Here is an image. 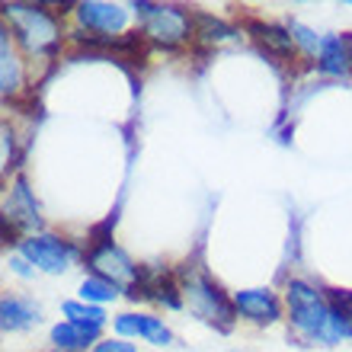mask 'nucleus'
<instances>
[{
  "label": "nucleus",
  "mask_w": 352,
  "mask_h": 352,
  "mask_svg": "<svg viewBox=\"0 0 352 352\" xmlns=\"http://www.w3.org/2000/svg\"><path fill=\"white\" fill-rule=\"evenodd\" d=\"M131 10L144 23V36L164 45H176L192 36L195 16H189L183 7H164V3H131Z\"/></svg>",
  "instance_id": "20e7f679"
},
{
  "label": "nucleus",
  "mask_w": 352,
  "mask_h": 352,
  "mask_svg": "<svg viewBox=\"0 0 352 352\" xmlns=\"http://www.w3.org/2000/svg\"><path fill=\"white\" fill-rule=\"evenodd\" d=\"M183 301L189 305L195 317H202L205 324H218L221 330L231 327V317H234V301L224 298V292L214 285L208 276L202 272H183Z\"/></svg>",
  "instance_id": "f03ea898"
},
{
  "label": "nucleus",
  "mask_w": 352,
  "mask_h": 352,
  "mask_svg": "<svg viewBox=\"0 0 352 352\" xmlns=\"http://www.w3.org/2000/svg\"><path fill=\"white\" fill-rule=\"evenodd\" d=\"M144 340L151 346H170L173 343V333H170V327L160 320V317H151L148 314V330H144Z\"/></svg>",
  "instance_id": "aec40b11"
},
{
  "label": "nucleus",
  "mask_w": 352,
  "mask_h": 352,
  "mask_svg": "<svg viewBox=\"0 0 352 352\" xmlns=\"http://www.w3.org/2000/svg\"><path fill=\"white\" fill-rule=\"evenodd\" d=\"M55 352H65V349H55Z\"/></svg>",
  "instance_id": "b1692460"
},
{
  "label": "nucleus",
  "mask_w": 352,
  "mask_h": 352,
  "mask_svg": "<svg viewBox=\"0 0 352 352\" xmlns=\"http://www.w3.org/2000/svg\"><path fill=\"white\" fill-rule=\"evenodd\" d=\"M292 38H295V45H301L305 48V55H314L317 58V52H320V36H314L307 26H301V23H292Z\"/></svg>",
  "instance_id": "6ab92c4d"
},
{
  "label": "nucleus",
  "mask_w": 352,
  "mask_h": 352,
  "mask_svg": "<svg viewBox=\"0 0 352 352\" xmlns=\"http://www.w3.org/2000/svg\"><path fill=\"white\" fill-rule=\"evenodd\" d=\"M10 269H13V272H16L19 278H32V276H36L32 263H29L26 256H23V253H13V256H10Z\"/></svg>",
  "instance_id": "4be33fe9"
},
{
  "label": "nucleus",
  "mask_w": 352,
  "mask_h": 352,
  "mask_svg": "<svg viewBox=\"0 0 352 352\" xmlns=\"http://www.w3.org/2000/svg\"><path fill=\"white\" fill-rule=\"evenodd\" d=\"M285 305H288V320L295 327L298 336H305L307 343L320 346H336L340 340L352 336L349 317L336 305L324 301V295L314 285H307L301 278H292L285 288Z\"/></svg>",
  "instance_id": "f257e3e1"
},
{
  "label": "nucleus",
  "mask_w": 352,
  "mask_h": 352,
  "mask_svg": "<svg viewBox=\"0 0 352 352\" xmlns=\"http://www.w3.org/2000/svg\"><path fill=\"white\" fill-rule=\"evenodd\" d=\"M52 343H55V349H65V352H84L90 343H100V330L61 320V324L52 327Z\"/></svg>",
  "instance_id": "9d476101"
},
{
  "label": "nucleus",
  "mask_w": 352,
  "mask_h": 352,
  "mask_svg": "<svg viewBox=\"0 0 352 352\" xmlns=\"http://www.w3.org/2000/svg\"><path fill=\"white\" fill-rule=\"evenodd\" d=\"M19 84H23V67H19V58L10 48L7 32H3V38H0V87H3L7 96H13L19 90Z\"/></svg>",
  "instance_id": "4468645a"
},
{
  "label": "nucleus",
  "mask_w": 352,
  "mask_h": 352,
  "mask_svg": "<svg viewBox=\"0 0 352 352\" xmlns=\"http://www.w3.org/2000/svg\"><path fill=\"white\" fill-rule=\"evenodd\" d=\"M87 266L93 269V276L106 278L112 285H135L141 278V269L131 263V256L112 241H96L93 250L87 253Z\"/></svg>",
  "instance_id": "423d86ee"
},
{
  "label": "nucleus",
  "mask_w": 352,
  "mask_h": 352,
  "mask_svg": "<svg viewBox=\"0 0 352 352\" xmlns=\"http://www.w3.org/2000/svg\"><path fill=\"white\" fill-rule=\"evenodd\" d=\"M42 311L32 298H23V295H7L0 301V327L7 333H19V330H29L32 324L42 320Z\"/></svg>",
  "instance_id": "1a4fd4ad"
},
{
  "label": "nucleus",
  "mask_w": 352,
  "mask_h": 352,
  "mask_svg": "<svg viewBox=\"0 0 352 352\" xmlns=\"http://www.w3.org/2000/svg\"><path fill=\"white\" fill-rule=\"evenodd\" d=\"M250 32L278 58H288L292 52H295V38H292V32H285V29L266 26V23H250Z\"/></svg>",
  "instance_id": "ddd939ff"
},
{
  "label": "nucleus",
  "mask_w": 352,
  "mask_h": 352,
  "mask_svg": "<svg viewBox=\"0 0 352 352\" xmlns=\"http://www.w3.org/2000/svg\"><path fill=\"white\" fill-rule=\"evenodd\" d=\"M349 48H346V38L340 36H320V52H317V67L324 74H346L349 71Z\"/></svg>",
  "instance_id": "9b49d317"
},
{
  "label": "nucleus",
  "mask_w": 352,
  "mask_h": 352,
  "mask_svg": "<svg viewBox=\"0 0 352 352\" xmlns=\"http://www.w3.org/2000/svg\"><path fill=\"white\" fill-rule=\"evenodd\" d=\"M231 301L234 311L247 317V320H253V324H276L282 317V305H278V298L269 288H243Z\"/></svg>",
  "instance_id": "6e6552de"
},
{
  "label": "nucleus",
  "mask_w": 352,
  "mask_h": 352,
  "mask_svg": "<svg viewBox=\"0 0 352 352\" xmlns=\"http://www.w3.org/2000/svg\"><path fill=\"white\" fill-rule=\"evenodd\" d=\"M3 13H7L10 26L29 55H42L48 48H55L58 23L52 13H45L42 7H26V3H7Z\"/></svg>",
  "instance_id": "7ed1b4c3"
},
{
  "label": "nucleus",
  "mask_w": 352,
  "mask_h": 352,
  "mask_svg": "<svg viewBox=\"0 0 352 352\" xmlns=\"http://www.w3.org/2000/svg\"><path fill=\"white\" fill-rule=\"evenodd\" d=\"M77 19H80V26L90 29V32L112 36V32H122V29L129 26V10L122 7V3L87 0V3H77Z\"/></svg>",
  "instance_id": "0eeeda50"
},
{
  "label": "nucleus",
  "mask_w": 352,
  "mask_h": 352,
  "mask_svg": "<svg viewBox=\"0 0 352 352\" xmlns=\"http://www.w3.org/2000/svg\"><path fill=\"white\" fill-rule=\"evenodd\" d=\"M93 352H138V349H135V343L116 336V340H100V343L93 346Z\"/></svg>",
  "instance_id": "412c9836"
},
{
  "label": "nucleus",
  "mask_w": 352,
  "mask_h": 352,
  "mask_svg": "<svg viewBox=\"0 0 352 352\" xmlns=\"http://www.w3.org/2000/svg\"><path fill=\"white\" fill-rule=\"evenodd\" d=\"M195 36L202 38V42H231L237 32L231 26H224L221 19L208 16V13H199L195 16Z\"/></svg>",
  "instance_id": "f3484780"
},
{
  "label": "nucleus",
  "mask_w": 352,
  "mask_h": 352,
  "mask_svg": "<svg viewBox=\"0 0 352 352\" xmlns=\"http://www.w3.org/2000/svg\"><path fill=\"white\" fill-rule=\"evenodd\" d=\"M346 317H349V330H352V311H349V314H346Z\"/></svg>",
  "instance_id": "5701e85b"
},
{
  "label": "nucleus",
  "mask_w": 352,
  "mask_h": 352,
  "mask_svg": "<svg viewBox=\"0 0 352 352\" xmlns=\"http://www.w3.org/2000/svg\"><path fill=\"white\" fill-rule=\"evenodd\" d=\"M61 311H65V317L71 320V324H84V327H96V330H102L106 327V311L96 305H87V301H65L61 305Z\"/></svg>",
  "instance_id": "2eb2a0df"
},
{
  "label": "nucleus",
  "mask_w": 352,
  "mask_h": 352,
  "mask_svg": "<svg viewBox=\"0 0 352 352\" xmlns=\"http://www.w3.org/2000/svg\"><path fill=\"white\" fill-rule=\"evenodd\" d=\"M119 298V285H112V282H106V278L100 276H90L80 282V301H87V305H109V301H116Z\"/></svg>",
  "instance_id": "dca6fc26"
},
{
  "label": "nucleus",
  "mask_w": 352,
  "mask_h": 352,
  "mask_svg": "<svg viewBox=\"0 0 352 352\" xmlns=\"http://www.w3.org/2000/svg\"><path fill=\"white\" fill-rule=\"evenodd\" d=\"M7 218H13L19 228H38V224H42L38 208H36V202H32V195H29L23 179L13 183V192H10V202H7Z\"/></svg>",
  "instance_id": "f8f14e48"
},
{
  "label": "nucleus",
  "mask_w": 352,
  "mask_h": 352,
  "mask_svg": "<svg viewBox=\"0 0 352 352\" xmlns=\"http://www.w3.org/2000/svg\"><path fill=\"white\" fill-rule=\"evenodd\" d=\"M19 253H23V256H26V260L32 263L36 269L48 272V276H58V272L71 269V263L80 256L74 243L61 241V237H55V234H38V237H26V241L19 243Z\"/></svg>",
  "instance_id": "39448f33"
},
{
  "label": "nucleus",
  "mask_w": 352,
  "mask_h": 352,
  "mask_svg": "<svg viewBox=\"0 0 352 352\" xmlns=\"http://www.w3.org/2000/svg\"><path fill=\"white\" fill-rule=\"evenodd\" d=\"M112 327H116V333L122 336V340H144V330H148V314H119L116 320H112Z\"/></svg>",
  "instance_id": "a211bd4d"
}]
</instances>
